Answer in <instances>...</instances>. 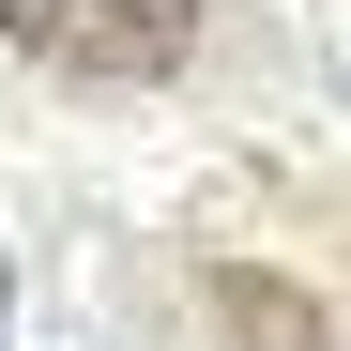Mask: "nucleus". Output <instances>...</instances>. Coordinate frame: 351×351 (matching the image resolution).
<instances>
[{"label": "nucleus", "mask_w": 351, "mask_h": 351, "mask_svg": "<svg viewBox=\"0 0 351 351\" xmlns=\"http://www.w3.org/2000/svg\"><path fill=\"white\" fill-rule=\"evenodd\" d=\"M214 321L245 336V351H336L306 290H275V275H229V260H214Z\"/></svg>", "instance_id": "obj_2"}, {"label": "nucleus", "mask_w": 351, "mask_h": 351, "mask_svg": "<svg viewBox=\"0 0 351 351\" xmlns=\"http://www.w3.org/2000/svg\"><path fill=\"white\" fill-rule=\"evenodd\" d=\"M0 46L46 77H92V92H138L199 46V0H0Z\"/></svg>", "instance_id": "obj_1"}]
</instances>
